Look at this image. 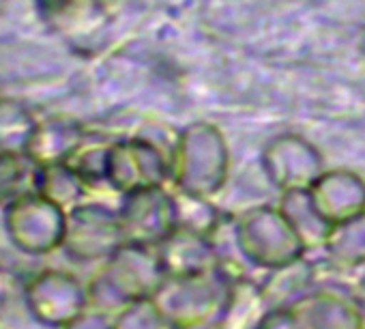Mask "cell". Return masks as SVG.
<instances>
[{
  "instance_id": "cell-10",
  "label": "cell",
  "mask_w": 365,
  "mask_h": 329,
  "mask_svg": "<svg viewBox=\"0 0 365 329\" xmlns=\"http://www.w3.org/2000/svg\"><path fill=\"white\" fill-rule=\"evenodd\" d=\"M262 166L271 183L284 192L307 190L324 173L318 148L294 133L277 136L267 144Z\"/></svg>"
},
{
  "instance_id": "cell-11",
  "label": "cell",
  "mask_w": 365,
  "mask_h": 329,
  "mask_svg": "<svg viewBox=\"0 0 365 329\" xmlns=\"http://www.w3.org/2000/svg\"><path fill=\"white\" fill-rule=\"evenodd\" d=\"M307 192L314 209L331 228L365 213V183L354 173H322Z\"/></svg>"
},
{
  "instance_id": "cell-6",
  "label": "cell",
  "mask_w": 365,
  "mask_h": 329,
  "mask_svg": "<svg viewBox=\"0 0 365 329\" xmlns=\"http://www.w3.org/2000/svg\"><path fill=\"white\" fill-rule=\"evenodd\" d=\"M125 243L118 211L103 203H86L67 211L63 252L76 263H103Z\"/></svg>"
},
{
  "instance_id": "cell-7",
  "label": "cell",
  "mask_w": 365,
  "mask_h": 329,
  "mask_svg": "<svg viewBox=\"0 0 365 329\" xmlns=\"http://www.w3.org/2000/svg\"><path fill=\"white\" fill-rule=\"evenodd\" d=\"M170 179V155L146 138L110 142L106 181L118 194L161 188Z\"/></svg>"
},
{
  "instance_id": "cell-14",
  "label": "cell",
  "mask_w": 365,
  "mask_h": 329,
  "mask_svg": "<svg viewBox=\"0 0 365 329\" xmlns=\"http://www.w3.org/2000/svg\"><path fill=\"white\" fill-rule=\"evenodd\" d=\"M35 192L43 194L46 198H50L52 203L69 211L71 207L84 201L88 186L82 181V177L76 173V168L69 161H58V163L37 166Z\"/></svg>"
},
{
  "instance_id": "cell-5",
  "label": "cell",
  "mask_w": 365,
  "mask_h": 329,
  "mask_svg": "<svg viewBox=\"0 0 365 329\" xmlns=\"http://www.w3.org/2000/svg\"><path fill=\"white\" fill-rule=\"evenodd\" d=\"M24 305L31 318L48 329H65L88 305V290L73 273L43 269L24 284Z\"/></svg>"
},
{
  "instance_id": "cell-13",
  "label": "cell",
  "mask_w": 365,
  "mask_h": 329,
  "mask_svg": "<svg viewBox=\"0 0 365 329\" xmlns=\"http://www.w3.org/2000/svg\"><path fill=\"white\" fill-rule=\"evenodd\" d=\"M86 142V129L80 121L63 114L41 118L33 131L26 157L35 166L69 161L71 155Z\"/></svg>"
},
{
  "instance_id": "cell-19",
  "label": "cell",
  "mask_w": 365,
  "mask_h": 329,
  "mask_svg": "<svg viewBox=\"0 0 365 329\" xmlns=\"http://www.w3.org/2000/svg\"><path fill=\"white\" fill-rule=\"evenodd\" d=\"M108 151H110V142H84L69 159V163L88 186V190L108 186L106 181Z\"/></svg>"
},
{
  "instance_id": "cell-16",
  "label": "cell",
  "mask_w": 365,
  "mask_h": 329,
  "mask_svg": "<svg viewBox=\"0 0 365 329\" xmlns=\"http://www.w3.org/2000/svg\"><path fill=\"white\" fill-rule=\"evenodd\" d=\"M279 209L284 211V216L288 218V222L294 226V231L299 233V237L305 243V248L309 243L312 246H324L331 226L314 209L307 190H290V192H284V198H282V207Z\"/></svg>"
},
{
  "instance_id": "cell-20",
  "label": "cell",
  "mask_w": 365,
  "mask_h": 329,
  "mask_svg": "<svg viewBox=\"0 0 365 329\" xmlns=\"http://www.w3.org/2000/svg\"><path fill=\"white\" fill-rule=\"evenodd\" d=\"M168 320L153 299L135 301L114 314V329H165Z\"/></svg>"
},
{
  "instance_id": "cell-12",
  "label": "cell",
  "mask_w": 365,
  "mask_h": 329,
  "mask_svg": "<svg viewBox=\"0 0 365 329\" xmlns=\"http://www.w3.org/2000/svg\"><path fill=\"white\" fill-rule=\"evenodd\" d=\"M157 252L168 278L205 273L220 267V254L213 239L182 226L159 243Z\"/></svg>"
},
{
  "instance_id": "cell-18",
  "label": "cell",
  "mask_w": 365,
  "mask_h": 329,
  "mask_svg": "<svg viewBox=\"0 0 365 329\" xmlns=\"http://www.w3.org/2000/svg\"><path fill=\"white\" fill-rule=\"evenodd\" d=\"M37 166L26 155H0V211L35 190Z\"/></svg>"
},
{
  "instance_id": "cell-22",
  "label": "cell",
  "mask_w": 365,
  "mask_h": 329,
  "mask_svg": "<svg viewBox=\"0 0 365 329\" xmlns=\"http://www.w3.org/2000/svg\"><path fill=\"white\" fill-rule=\"evenodd\" d=\"M11 299V275L0 267V316L5 314Z\"/></svg>"
},
{
  "instance_id": "cell-8",
  "label": "cell",
  "mask_w": 365,
  "mask_h": 329,
  "mask_svg": "<svg viewBox=\"0 0 365 329\" xmlns=\"http://www.w3.org/2000/svg\"><path fill=\"white\" fill-rule=\"evenodd\" d=\"M118 218L125 243L148 248H157L178 228L174 194L165 192L163 186L123 194Z\"/></svg>"
},
{
  "instance_id": "cell-15",
  "label": "cell",
  "mask_w": 365,
  "mask_h": 329,
  "mask_svg": "<svg viewBox=\"0 0 365 329\" xmlns=\"http://www.w3.org/2000/svg\"><path fill=\"white\" fill-rule=\"evenodd\" d=\"M37 123L26 103L0 97V155H26Z\"/></svg>"
},
{
  "instance_id": "cell-2",
  "label": "cell",
  "mask_w": 365,
  "mask_h": 329,
  "mask_svg": "<svg viewBox=\"0 0 365 329\" xmlns=\"http://www.w3.org/2000/svg\"><path fill=\"white\" fill-rule=\"evenodd\" d=\"M228 177V146L211 123L187 125L170 148V179L178 192L211 198Z\"/></svg>"
},
{
  "instance_id": "cell-1",
  "label": "cell",
  "mask_w": 365,
  "mask_h": 329,
  "mask_svg": "<svg viewBox=\"0 0 365 329\" xmlns=\"http://www.w3.org/2000/svg\"><path fill=\"white\" fill-rule=\"evenodd\" d=\"M165 278L157 248L123 243L110 258L99 263L86 284L88 305L114 316L135 301L153 299Z\"/></svg>"
},
{
  "instance_id": "cell-21",
  "label": "cell",
  "mask_w": 365,
  "mask_h": 329,
  "mask_svg": "<svg viewBox=\"0 0 365 329\" xmlns=\"http://www.w3.org/2000/svg\"><path fill=\"white\" fill-rule=\"evenodd\" d=\"M65 329H114V318H110V314H106V312L88 308Z\"/></svg>"
},
{
  "instance_id": "cell-17",
  "label": "cell",
  "mask_w": 365,
  "mask_h": 329,
  "mask_svg": "<svg viewBox=\"0 0 365 329\" xmlns=\"http://www.w3.org/2000/svg\"><path fill=\"white\" fill-rule=\"evenodd\" d=\"M324 248L335 260L344 263V267L365 263V213L333 226L327 235Z\"/></svg>"
},
{
  "instance_id": "cell-9",
  "label": "cell",
  "mask_w": 365,
  "mask_h": 329,
  "mask_svg": "<svg viewBox=\"0 0 365 329\" xmlns=\"http://www.w3.org/2000/svg\"><path fill=\"white\" fill-rule=\"evenodd\" d=\"M37 11L46 26L78 52L95 48L110 26L103 0H37Z\"/></svg>"
},
{
  "instance_id": "cell-4",
  "label": "cell",
  "mask_w": 365,
  "mask_h": 329,
  "mask_svg": "<svg viewBox=\"0 0 365 329\" xmlns=\"http://www.w3.org/2000/svg\"><path fill=\"white\" fill-rule=\"evenodd\" d=\"M235 241L241 256L256 260L258 267L267 269L286 267L305 252V243L284 211L271 207L247 211L235 226Z\"/></svg>"
},
{
  "instance_id": "cell-3",
  "label": "cell",
  "mask_w": 365,
  "mask_h": 329,
  "mask_svg": "<svg viewBox=\"0 0 365 329\" xmlns=\"http://www.w3.org/2000/svg\"><path fill=\"white\" fill-rule=\"evenodd\" d=\"M3 228L14 250L24 256H48L63 250L67 209L31 190L3 211Z\"/></svg>"
}]
</instances>
